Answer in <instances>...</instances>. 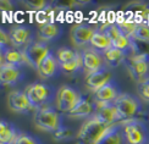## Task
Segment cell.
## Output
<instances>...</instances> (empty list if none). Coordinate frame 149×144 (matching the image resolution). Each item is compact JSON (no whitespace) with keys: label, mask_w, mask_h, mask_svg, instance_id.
<instances>
[{"label":"cell","mask_w":149,"mask_h":144,"mask_svg":"<svg viewBox=\"0 0 149 144\" xmlns=\"http://www.w3.org/2000/svg\"><path fill=\"white\" fill-rule=\"evenodd\" d=\"M110 126L104 125L98 118L93 117L87 121L77 134V142L79 144H97L98 141L104 136Z\"/></svg>","instance_id":"cell-1"},{"label":"cell","mask_w":149,"mask_h":144,"mask_svg":"<svg viewBox=\"0 0 149 144\" xmlns=\"http://www.w3.org/2000/svg\"><path fill=\"white\" fill-rule=\"evenodd\" d=\"M34 125L38 129L45 132H55L60 126V116L55 110L50 108L39 109L34 115Z\"/></svg>","instance_id":"cell-2"},{"label":"cell","mask_w":149,"mask_h":144,"mask_svg":"<svg viewBox=\"0 0 149 144\" xmlns=\"http://www.w3.org/2000/svg\"><path fill=\"white\" fill-rule=\"evenodd\" d=\"M114 106L119 114L120 121H130L132 117L137 115L139 109L137 100L126 93L117 97V99L114 102Z\"/></svg>","instance_id":"cell-3"},{"label":"cell","mask_w":149,"mask_h":144,"mask_svg":"<svg viewBox=\"0 0 149 144\" xmlns=\"http://www.w3.org/2000/svg\"><path fill=\"white\" fill-rule=\"evenodd\" d=\"M126 67L136 82L141 84L147 81V74L149 72V61L147 60L146 54L134 55L132 58L127 59Z\"/></svg>","instance_id":"cell-4"},{"label":"cell","mask_w":149,"mask_h":144,"mask_svg":"<svg viewBox=\"0 0 149 144\" xmlns=\"http://www.w3.org/2000/svg\"><path fill=\"white\" fill-rule=\"evenodd\" d=\"M22 54L24 56V60H26V64L32 66L36 70H38L42 61L50 53H49V48L44 43L34 42L32 44H28L24 47V49L22 50Z\"/></svg>","instance_id":"cell-5"},{"label":"cell","mask_w":149,"mask_h":144,"mask_svg":"<svg viewBox=\"0 0 149 144\" xmlns=\"http://www.w3.org/2000/svg\"><path fill=\"white\" fill-rule=\"evenodd\" d=\"M81 97L73 88L69 86H63L58 90L56 95V106L61 112H70L74 109V106L78 104Z\"/></svg>","instance_id":"cell-6"},{"label":"cell","mask_w":149,"mask_h":144,"mask_svg":"<svg viewBox=\"0 0 149 144\" xmlns=\"http://www.w3.org/2000/svg\"><path fill=\"white\" fill-rule=\"evenodd\" d=\"M24 94H26L28 102L33 109H39L48 99L49 89L47 88L45 84L36 82L27 87L26 90H24Z\"/></svg>","instance_id":"cell-7"},{"label":"cell","mask_w":149,"mask_h":144,"mask_svg":"<svg viewBox=\"0 0 149 144\" xmlns=\"http://www.w3.org/2000/svg\"><path fill=\"white\" fill-rule=\"evenodd\" d=\"M97 114H95V118H98L100 122H103L104 125H108V126H113L116 125L117 121H120L119 114L114 106V103H102V102H97Z\"/></svg>","instance_id":"cell-8"},{"label":"cell","mask_w":149,"mask_h":144,"mask_svg":"<svg viewBox=\"0 0 149 144\" xmlns=\"http://www.w3.org/2000/svg\"><path fill=\"white\" fill-rule=\"evenodd\" d=\"M95 31L88 24H74L71 28V40L76 47H84L88 43H91V39Z\"/></svg>","instance_id":"cell-9"},{"label":"cell","mask_w":149,"mask_h":144,"mask_svg":"<svg viewBox=\"0 0 149 144\" xmlns=\"http://www.w3.org/2000/svg\"><path fill=\"white\" fill-rule=\"evenodd\" d=\"M104 33L110 38L111 47H113V48L122 50V51H125L126 49H128V47H130V38L121 32L117 24H109V26L105 28Z\"/></svg>","instance_id":"cell-10"},{"label":"cell","mask_w":149,"mask_h":144,"mask_svg":"<svg viewBox=\"0 0 149 144\" xmlns=\"http://www.w3.org/2000/svg\"><path fill=\"white\" fill-rule=\"evenodd\" d=\"M110 78H111V73L107 68H102V70L97 72L89 73L86 78V84L93 92H97L100 88H103L104 86L110 83Z\"/></svg>","instance_id":"cell-11"},{"label":"cell","mask_w":149,"mask_h":144,"mask_svg":"<svg viewBox=\"0 0 149 144\" xmlns=\"http://www.w3.org/2000/svg\"><path fill=\"white\" fill-rule=\"evenodd\" d=\"M123 134L130 144H143L144 142V131L137 122L126 121L123 123Z\"/></svg>","instance_id":"cell-12"},{"label":"cell","mask_w":149,"mask_h":144,"mask_svg":"<svg viewBox=\"0 0 149 144\" xmlns=\"http://www.w3.org/2000/svg\"><path fill=\"white\" fill-rule=\"evenodd\" d=\"M8 103L10 109L16 112H28L31 109H33L31 106L26 94H24V92H11L8 97Z\"/></svg>","instance_id":"cell-13"},{"label":"cell","mask_w":149,"mask_h":144,"mask_svg":"<svg viewBox=\"0 0 149 144\" xmlns=\"http://www.w3.org/2000/svg\"><path fill=\"white\" fill-rule=\"evenodd\" d=\"M82 67L86 70V72L93 73L103 68V60L100 55L93 50H86L82 54Z\"/></svg>","instance_id":"cell-14"},{"label":"cell","mask_w":149,"mask_h":144,"mask_svg":"<svg viewBox=\"0 0 149 144\" xmlns=\"http://www.w3.org/2000/svg\"><path fill=\"white\" fill-rule=\"evenodd\" d=\"M21 73L20 70H18L17 66L6 64V62H3L1 67H0V82L4 86H11L15 84L18 78H20Z\"/></svg>","instance_id":"cell-15"},{"label":"cell","mask_w":149,"mask_h":144,"mask_svg":"<svg viewBox=\"0 0 149 144\" xmlns=\"http://www.w3.org/2000/svg\"><path fill=\"white\" fill-rule=\"evenodd\" d=\"M9 35H10L11 44L15 48H21V47H24L27 44V42L29 39V35H31V32H29V29L26 28V27L17 26V27H14L11 29Z\"/></svg>","instance_id":"cell-16"},{"label":"cell","mask_w":149,"mask_h":144,"mask_svg":"<svg viewBox=\"0 0 149 144\" xmlns=\"http://www.w3.org/2000/svg\"><path fill=\"white\" fill-rule=\"evenodd\" d=\"M58 68V61L52 54H49L47 58L42 61V64L38 67V73L42 78H49L53 77Z\"/></svg>","instance_id":"cell-17"},{"label":"cell","mask_w":149,"mask_h":144,"mask_svg":"<svg viewBox=\"0 0 149 144\" xmlns=\"http://www.w3.org/2000/svg\"><path fill=\"white\" fill-rule=\"evenodd\" d=\"M97 144H123V134L117 128V125L110 126Z\"/></svg>","instance_id":"cell-18"},{"label":"cell","mask_w":149,"mask_h":144,"mask_svg":"<svg viewBox=\"0 0 149 144\" xmlns=\"http://www.w3.org/2000/svg\"><path fill=\"white\" fill-rule=\"evenodd\" d=\"M119 95L120 94L117 93L115 87L111 83H108L107 86H104L103 88H100L99 90L95 92V100L97 102L110 104V103H114Z\"/></svg>","instance_id":"cell-19"},{"label":"cell","mask_w":149,"mask_h":144,"mask_svg":"<svg viewBox=\"0 0 149 144\" xmlns=\"http://www.w3.org/2000/svg\"><path fill=\"white\" fill-rule=\"evenodd\" d=\"M93 110H94V105H93L88 99L81 98L78 104L74 106V109L70 112V116L72 117H86L92 115Z\"/></svg>","instance_id":"cell-20"},{"label":"cell","mask_w":149,"mask_h":144,"mask_svg":"<svg viewBox=\"0 0 149 144\" xmlns=\"http://www.w3.org/2000/svg\"><path fill=\"white\" fill-rule=\"evenodd\" d=\"M104 56H105V60H107L108 65L111 66V67L119 66L120 64H122V62L125 61V58H126L125 51L119 50L116 48H113V47H111L110 49H108V50H105Z\"/></svg>","instance_id":"cell-21"},{"label":"cell","mask_w":149,"mask_h":144,"mask_svg":"<svg viewBox=\"0 0 149 144\" xmlns=\"http://www.w3.org/2000/svg\"><path fill=\"white\" fill-rule=\"evenodd\" d=\"M16 132L10 123L1 121L0 123V144H14L17 138Z\"/></svg>","instance_id":"cell-22"},{"label":"cell","mask_w":149,"mask_h":144,"mask_svg":"<svg viewBox=\"0 0 149 144\" xmlns=\"http://www.w3.org/2000/svg\"><path fill=\"white\" fill-rule=\"evenodd\" d=\"M89 44L94 49L104 50L105 51V50H108V49L111 48V40L104 32H97L95 31V33L93 34Z\"/></svg>","instance_id":"cell-23"},{"label":"cell","mask_w":149,"mask_h":144,"mask_svg":"<svg viewBox=\"0 0 149 144\" xmlns=\"http://www.w3.org/2000/svg\"><path fill=\"white\" fill-rule=\"evenodd\" d=\"M59 34V27L53 22L40 26L38 31V37L40 40H52Z\"/></svg>","instance_id":"cell-24"},{"label":"cell","mask_w":149,"mask_h":144,"mask_svg":"<svg viewBox=\"0 0 149 144\" xmlns=\"http://www.w3.org/2000/svg\"><path fill=\"white\" fill-rule=\"evenodd\" d=\"M4 60L6 64H10L14 66H20L23 62H26L24 56L21 51H17V50L10 49V48L4 53Z\"/></svg>","instance_id":"cell-25"},{"label":"cell","mask_w":149,"mask_h":144,"mask_svg":"<svg viewBox=\"0 0 149 144\" xmlns=\"http://www.w3.org/2000/svg\"><path fill=\"white\" fill-rule=\"evenodd\" d=\"M133 38L142 43H149V24L147 23H138L133 33Z\"/></svg>","instance_id":"cell-26"},{"label":"cell","mask_w":149,"mask_h":144,"mask_svg":"<svg viewBox=\"0 0 149 144\" xmlns=\"http://www.w3.org/2000/svg\"><path fill=\"white\" fill-rule=\"evenodd\" d=\"M60 67H61V70L65 71V72H67V73H73V72H76L79 67H82V55L77 54L76 58H74L73 60L66 62V64L60 65Z\"/></svg>","instance_id":"cell-27"},{"label":"cell","mask_w":149,"mask_h":144,"mask_svg":"<svg viewBox=\"0 0 149 144\" xmlns=\"http://www.w3.org/2000/svg\"><path fill=\"white\" fill-rule=\"evenodd\" d=\"M76 55H77V53H74L73 50H71L69 48H61L58 50V60L60 62V65L66 64V62L73 60L76 58Z\"/></svg>","instance_id":"cell-28"},{"label":"cell","mask_w":149,"mask_h":144,"mask_svg":"<svg viewBox=\"0 0 149 144\" xmlns=\"http://www.w3.org/2000/svg\"><path fill=\"white\" fill-rule=\"evenodd\" d=\"M72 136V131L66 128V127H60L58 131H55L53 137L55 141H65V139H69L71 138Z\"/></svg>","instance_id":"cell-29"},{"label":"cell","mask_w":149,"mask_h":144,"mask_svg":"<svg viewBox=\"0 0 149 144\" xmlns=\"http://www.w3.org/2000/svg\"><path fill=\"white\" fill-rule=\"evenodd\" d=\"M24 4H26L27 6H29L31 9L37 10L38 12L47 9L48 5H49V3L45 1V0H31V1H24Z\"/></svg>","instance_id":"cell-30"},{"label":"cell","mask_w":149,"mask_h":144,"mask_svg":"<svg viewBox=\"0 0 149 144\" xmlns=\"http://www.w3.org/2000/svg\"><path fill=\"white\" fill-rule=\"evenodd\" d=\"M138 93L142 99L146 100V102H149V81H146V82L138 86Z\"/></svg>","instance_id":"cell-31"},{"label":"cell","mask_w":149,"mask_h":144,"mask_svg":"<svg viewBox=\"0 0 149 144\" xmlns=\"http://www.w3.org/2000/svg\"><path fill=\"white\" fill-rule=\"evenodd\" d=\"M14 144H37V142L27 134H18Z\"/></svg>","instance_id":"cell-32"},{"label":"cell","mask_w":149,"mask_h":144,"mask_svg":"<svg viewBox=\"0 0 149 144\" xmlns=\"http://www.w3.org/2000/svg\"><path fill=\"white\" fill-rule=\"evenodd\" d=\"M48 15H47V12L43 10V11H39L38 14H37V21H38L42 26L43 24H47V23H49V18L47 17Z\"/></svg>","instance_id":"cell-33"},{"label":"cell","mask_w":149,"mask_h":144,"mask_svg":"<svg viewBox=\"0 0 149 144\" xmlns=\"http://www.w3.org/2000/svg\"><path fill=\"white\" fill-rule=\"evenodd\" d=\"M0 43H1V47H3V48H4L6 44L11 43V42H10V35L6 34L3 29L0 31Z\"/></svg>","instance_id":"cell-34"}]
</instances>
